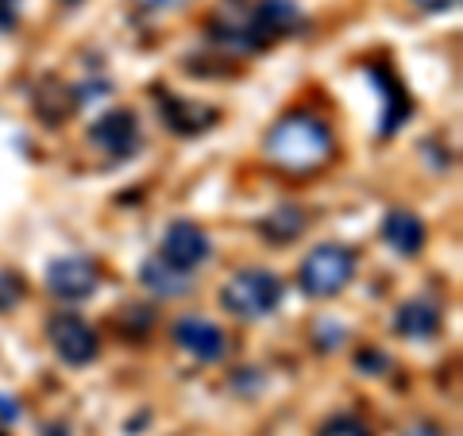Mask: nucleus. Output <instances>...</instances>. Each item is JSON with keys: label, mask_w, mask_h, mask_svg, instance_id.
Masks as SVG:
<instances>
[{"label": "nucleus", "mask_w": 463, "mask_h": 436, "mask_svg": "<svg viewBox=\"0 0 463 436\" xmlns=\"http://www.w3.org/2000/svg\"><path fill=\"white\" fill-rule=\"evenodd\" d=\"M251 16L259 24V32L267 35V43L298 35L306 27V12L298 8V0H251Z\"/></svg>", "instance_id": "nucleus-10"}, {"label": "nucleus", "mask_w": 463, "mask_h": 436, "mask_svg": "<svg viewBox=\"0 0 463 436\" xmlns=\"http://www.w3.org/2000/svg\"><path fill=\"white\" fill-rule=\"evenodd\" d=\"M306 213L301 209H274L270 216H263V236L270 240V243H289V240H298L301 232H306Z\"/></svg>", "instance_id": "nucleus-16"}, {"label": "nucleus", "mask_w": 463, "mask_h": 436, "mask_svg": "<svg viewBox=\"0 0 463 436\" xmlns=\"http://www.w3.org/2000/svg\"><path fill=\"white\" fill-rule=\"evenodd\" d=\"M425 224H421V216L410 213V209H390L383 216V240L386 247H394L398 255L405 259H413V255H421L425 251Z\"/></svg>", "instance_id": "nucleus-12"}, {"label": "nucleus", "mask_w": 463, "mask_h": 436, "mask_svg": "<svg viewBox=\"0 0 463 436\" xmlns=\"http://www.w3.org/2000/svg\"><path fill=\"white\" fill-rule=\"evenodd\" d=\"M136 8L143 12H170V8H182V5H190V0H132Z\"/></svg>", "instance_id": "nucleus-22"}, {"label": "nucleus", "mask_w": 463, "mask_h": 436, "mask_svg": "<svg viewBox=\"0 0 463 436\" xmlns=\"http://www.w3.org/2000/svg\"><path fill=\"white\" fill-rule=\"evenodd\" d=\"M386 363H390V359H386L383 352H364V355H359V367H367L364 374H383Z\"/></svg>", "instance_id": "nucleus-21"}, {"label": "nucleus", "mask_w": 463, "mask_h": 436, "mask_svg": "<svg viewBox=\"0 0 463 436\" xmlns=\"http://www.w3.org/2000/svg\"><path fill=\"white\" fill-rule=\"evenodd\" d=\"M139 282L151 289V294L158 298H185L194 289V279H190V270H178V267H170L163 255H155L147 259V263L139 267Z\"/></svg>", "instance_id": "nucleus-14"}, {"label": "nucleus", "mask_w": 463, "mask_h": 436, "mask_svg": "<svg viewBox=\"0 0 463 436\" xmlns=\"http://www.w3.org/2000/svg\"><path fill=\"white\" fill-rule=\"evenodd\" d=\"M417 12H429V16H437V12H452L459 0H410Z\"/></svg>", "instance_id": "nucleus-20"}, {"label": "nucleus", "mask_w": 463, "mask_h": 436, "mask_svg": "<svg viewBox=\"0 0 463 436\" xmlns=\"http://www.w3.org/2000/svg\"><path fill=\"white\" fill-rule=\"evenodd\" d=\"M12 398H0V417L5 421H20V405H8Z\"/></svg>", "instance_id": "nucleus-24"}, {"label": "nucleus", "mask_w": 463, "mask_h": 436, "mask_svg": "<svg viewBox=\"0 0 463 436\" xmlns=\"http://www.w3.org/2000/svg\"><path fill=\"white\" fill-rule=\"evenodd\" d=\"M355 267H359V259H355L352 247L321 243V247H313L306 255V263H301L298 286H301V294H309L317 301L336 298L340 289H347V282L355 279Z\"/></svg>", "instance_id": "nucleus-3"}, {"label": "nucleus", "mask_w": 463, "mask_h": 436, "mask_svg": "<svg viewBox=\"0 0 463 436\" xmlns=\"http://www.w3.org/2000/svg\"><path fill=\"white\" fill-rule=\"evenodd\" d=\"M20 298H24V279L20 274H12V270H5L0 274V313H8Z\"/></svg>", "instance_id": "nucleus-18"}, {"label": "nucleus", "mask_w": 463, "mask_h": 436, "mask_svg": "<svg viewBox=\"0 0 463 436\" xmlns=\"http://www.w3.org/2000/svg\"><path fill=\"white\" fill-rule=\"evenodd\" d=\"M62 5H81V0H62Z\"/></svg>", "instance_id": "nucleus-25"}, {"label": "nucleus", "mask_w": 463, "mask_h": 436, "mask_svg": "<svg viewBox=\"0 0 463 436\" xmlns=\"http://www.w3.org/2000/svg\"><path fill=\"white\" fill-rule=\"evenodd\" d=\"M209 39L232 54H255V51L270 47L267 35L259 32V24L251 16V5H243V0H224V5L213 12Z\"/></svg>", "instance_id": "nucleus-4"}, {"label": "nucleus", "mask_w": 463, "mask_h": 436, "mask_svg": "<svg viewBox=\"0 0 463 436\" xmlns=\"http://www.w3.org/2000/svg\"><path fill=\"white\" fill-rule=\"evenodd\" d=\"M394 328L405 340H432L440 332V309L432 301H405L394 317Z\"/></svg>", "instance_id": "nucleus-15"}, {"label": "nucleus", "mask_w": 463, "mask_h": 436, "mask_svg": "<svg viewBox=\"0 0 463 436\" xmlns=\"http://www.w3.org/2000/svg\"><path fill=\"white\" fill-rule=\"evenodd\" d=\"M47 340L51 347L58 352V359L70 363V367H85V363H93L97 352H100V340H97V332L81 321L78 313H54L51 321H47Z\"/></svg>", "instance_id": "nucleus-5"}, {"label": "nucleus", "mask_w": 463, "mask_h": 436, "mask_svg": "<svg viewBox=\"0 0 463 436\" xmlns=\"http://www.w3.org/2000/svg\"><path fill=\"white\" fill-rule=\"evenodd\" d=\"M20 20V0H0V35L12 32Z\"/></svg>", "instance_id": "nucleus-19"}, {"label": "nucleus", "mask_w": 463, "mask_h": 436, "mask_svg": "<svg viewBox=\"0 0 463 436\" xmlns=\"http://www.w3.org/2000/svg\"><path fill=\"white\" fill-rule=\"evenodd\" d=\"M221 305L240 321H263L282 305V279L263 267H243L224 282Z\"/></svg>", "instance_id": "nucleus-2"}, {"label": "nucleus", "mask_w": 463, "mask_h": 436, "mask_svg": "<svg viewBox=\"0 0 463 436\" xmlns=\"http://www.w3.org/2000/svg\"><path fill=\"white\" fill-rule=\"evenodd\" d=\"M367 74H371V81L379 85V93H383V124H379V136H394L398 128L410 120L413 100H410V93L402 90L398 78L390 74V70H383V66H367Z\"/></svg>", "instance_id": "nucleus-11"}, {"label": "nucleus", "mask_w": 463, "mask_h": 436, "mask_svg": "<svg viewBox=\"0 0 463 436\" xmlns=\"http://www.w3.org/2000/svg\"><path fill=\"white\" fill-rule=\"evenodd\" d=\"M317 436H371V429L359 417H352V413H336V417L325 421Z\"/></svg>", "instance_id": "nucleus-17"}, {"label": "nucleus", "mask_w": 463, "mask_h": 436, "mask_svg": "<svg viewBox=\"0 0 463 436\" xmlns=\"http://www.w3.org/2000/svg\"><path fill=\"white\" fill-rule=\"evenodd\" d=\"M158 109H163L166 128L178 136H197L205 128H213L216 120V109L201 105V100H185V97H158Z\"/></svg>", "instance_id": "nucleus-13"}, {"label": "nucleus", "mask_w": 463, "mask_h": 436, "mask_svg": "<svg viewBox=\"0 0 463 436\" xmlns=\"http://www.w3.org/2000/svg\"><path fill=\"white\" fill-rule=\"evenodd\" d=\"M100 286V267L90 255H62L47 263V289L62 301H85Z\"/></svg>", "instance_id": "nucleus-6"}, {"label": "nucleus", "mask_w": 463, "mask_h": 436, "mask_svg": "<svg viewBox=\"0 0 463 436\" xmlns=\"http://www.w3.org/2000/svg\"><path fill=\"white\" fill-rule=\"evenodd\" d=\"M402 436H444V429H440V425H432V421H417V425H410Z\"/></svg>", "instance_id": "nucleus-23"}, {"label": "nucleus", "mask_w": 463, "mask_h": 436, "mask_svg": "<svg viewBox=\"0 0 463 436\" xmlns=\"http://www.w3.org/2000/svg\"><path fill=\"white\" fill-rule=\"evenodd\" d=\"M170 336L185 355L197 359V363H216V359H224V352H228L224 328L205 321V317H182V321H174Z\"/></svg>", "instance_id": "nucleus-8"}, {"label": "nucleus", "mask_w": 463, "mask_h": 436, "mask_svg": "<svg viewBox=\"0 0 463 436\" xmlns=\"http://www.w3.org/2000/svg\"><path fill=\"white\" fill-rule=\"evenodd\" d=\"M332 151H336L332 128L317 112H289L267 132V158L286 174L321 170Z\"/></svg>", "instance_id": "nucleus-1"}, {"label": "nucleus", "mask_w": 463, "mask_h": 436, "mask_svg": "<svg viewBox=\"0 0 463 436\" xmlns=\"http://www.w3.org/2000/svg\"><path fill=\"white\" fill-rule=\"evenodd\" d=\"M158 255H163L170 267L194 274L201 263H209L213 259V240H209V232L201 224H194V221H174L163 232V247H158Z\"/></svg>", "instance_id": "nucleus-7"}, {"label": "nucleus", "mask_w": 463, "mask_h": 436, "mask_svg": "<svg viewBox=\"0 0 463 436\" xmlns=\"http://www.w3.org/2000/svg\"><path fill=\"white\" fill-rule=\"evenodd\" d=\"M90 139H93L105 155H112V158H128V155L136 151V143H139L136 116L128 112V109H116V112H109V116H100V120L90 128Z\"/></svg>", "instance_id": "nucleus-9"}]
</instances>
